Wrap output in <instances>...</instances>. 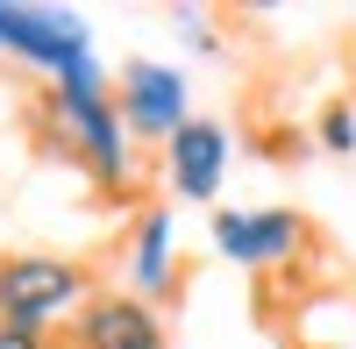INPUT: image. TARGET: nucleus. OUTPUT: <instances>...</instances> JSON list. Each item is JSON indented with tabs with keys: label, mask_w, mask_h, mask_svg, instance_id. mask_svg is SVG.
<instances>
[{
	"label": "nucleus",
	"mask_w": 356,
	"mask_h": 349,
	"mask_svg": "<svg viewBox=\"0 0 356 349\" xmlns=\"http://www.w3.org/2000/svg\"><path fill=\"white\" fill-rule=\"evenodd\" d=\"M57 114H65L86 171H93L107 193H122L129 186V129H122V114H114V100L107 93H57Z\"/></svg>",
	"instance_id": "3"
},
{
	"label": "nucleus",
	"mask_w": 356,
	"mask_h": 349,
	"mask_svg": "<svg viewBox=\"0 0 356 349\" xmlns=\"http://www.w3.org/2000/svg\"><path fill=\"white\" fill-rule=\"evenodd\" d=\"M214 250L228 257V264H250V271L285 264V257L300 250V214H292V207H264V214L221 207L214 214Z\"/></svg>",
	"instance_id": "6"
},
{
	"label": "nucleus",
	"mask_w": 356,
	"mask_h": 349,
	"mask_svg": "<svg viewBox=\"0 0 356 349\" xmlns=\"http://www.w3.org/2000/svg\"><path fill=\"white\" fill-rule=\"evenodd\" d=\"M0 264H8V257H0Z\"/></svg>",
	"instance_id": "10"
},
{
	"label": "nucleus",
	"mask_w": 356,
	"mask_h": 349,
	"mask_svg": "<svg viewBox=\"0 0 356 349\" xmlns=\"http://www.w3.org/2000/svg\"><path fill=\"white\" fill-rule=\"evenodd\" d=\"M221 171H228V129L193 114V122L164 143V179H171L178 200H200L207 207V200L221 193Z\"/></svg>",
	"instance_id": "7"
},
{
	"label": "nucleus",
	"mask_w": 356,
	"mask_h": 349,
	"mask_svg": "<svg viewBox=\"0 0 356 349\" xmlns=\"http://www.w3.org/2000/svg\"><path fill=\"white\" fill-rule=\"evenodd\" d=\"M93 300V271L72 257H8L0 264V328L50 342V321Z\"/></svg>",
	"instance_id": "1"
},
{
	"label": "nucleus",
	"mask_w": 356,
	"mask_h": 349,
	"mask_svg": "<svg viewBox=\"0 0 356 349\" xmlns=\"http://www.w3.org/2000/svg\"><path fill=\"white\" fill-rule=\"evenodd\" d=\"M321 143H328V150H356V114L328 107V114H321Z\"/></svg>",
	"instance_id": "9"
},
{
	"label": "nucleus",
	"mask_w": 356,
	"mask_h": 349,
	"mask_svg": "<svg viewBox=\"0 0 356 349\" xmlns=\"http://www.w3.org/2000/svg\"><path fill=\"white\" fill-rule=\"evenodd\" d=\"M114 114H122V129L136 136H178L193 122L186 114V79H178L171 65H150V57H136V65L122 72V100H114Z\"/></svg>",
	"instance_id": "5"
},
{
	"label": "nucleus",
	"mask_w": 356,
	"mask_h": 349,
	"mask_svg": "<svg viewBox=\"0 0 356 349\" xmlns=\"http://www.w3.org/2000/svg\"><path fill=\"white\" fill-rule=\"evenodd\" d=\"M129 293H136V300H164V293H171V214H164V207H150V214L136 221Z\"/></svg>",
	"instance_id": "8"
},
{
	"label": "nucleus",
	"mask_w": 356,
	"mask_h": 349,
	"mask_svg": "<svg viewBox=\"0 0 356 349\" xmlns=\"http://www.w3.org/2000/svg\"><path fill=\"white\" fill-rule=\"evenodd\" d=\"M0 50L43 65L57 79V93H100L93 36H86V22L65 15V8H0Z\"/></svg>",
	"instance_id": "2"
},
{
	"label": "nucleus",
	"mask_w": 356,
	"mask_h": 349,
	"mask_svg": "<svg viewBox=\"0 0 356 349\" xmlns=\"http://www.w3.org/2000/svg\"><path fill=\"white\" fill-rule=\"evenodd\" d=\"M164 314L136 293H93L79 307V328H72V349H164Z\"/></svg>",
	"instance_id": "4"
}]
</instances>
